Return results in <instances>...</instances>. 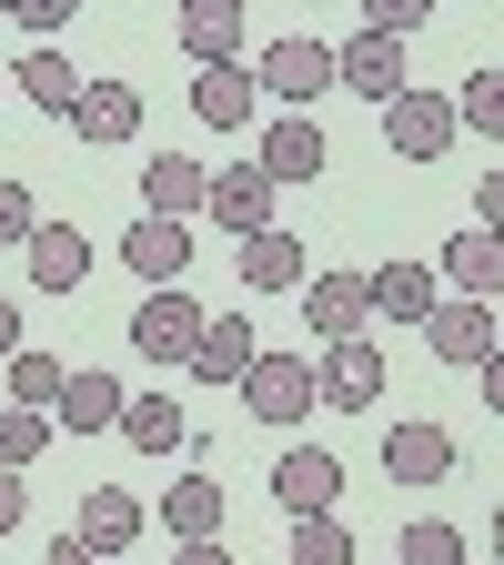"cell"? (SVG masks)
I'll return each mask as SVG.
<instances>
[{
    "label": "cell",
    "mask_w": 504,
    "mask_h": 565,
    "mask_svg": "<svg viewBox=\"0 0 504 565\" xmlns=\"http://www.w3.org/2000/svg\"><path fill=\"white\" fill-rule=\"evenodd\" d=\"M172 565H233V545H223V535H202V545H182Z\"/></svg>",
    "instance_id": "cell-38"
},
{
    "label": "cell",
    "mask_w": 504,
    "mask_h": 565,
    "mask_svg": "<svg viewBox=\"0 0 504 565\" xmlns=\"http://www.w3.org/2000/svg\"><path fill=\"white\" fill-rule=\"evenodd\" d=\"M333 82H343V92H364L374 111H384V102H404V41H384V31H353V41L333 51Z\"/></svg>",
    "instance_id": "cell-8"
},
{
    "label": "cell",
    "mask_w": 504,
    "mask_h": 565,
    "mask_svg": "<svg viewBox=\"0 0 504 565\" xmlns=\"http://www.w3.org/2000/svg\"><path fill=\"white\" fill-rule=\"evenodd\" d=\"M484 535H494V565H504V505H494V525H484Z\"/></svg>",
    "instance_id": "cell-41"
},
{
    "label": "cell",
    "mask_w": 504,
    "mask_h": 565,
    "mask_svg": "<svg viewBox=\"0 0 504 565\" xmlns=\"http://www.w3.org/2000/svg\"><path fill=\"white\" fill-rule=\"evenodd\" d=\"M71 535H82L92 555H121V545L141 535V494H121V484H82V525H71Z\"/></svg>",
    "instance_id": "cell-22"
},
{
    "label": "cell",
    "mask_w": 504,
    "mask_h": 565,
    "mask_svg": "<svg viewBox=\"0 0 504 565\" xmlns=\"http://www.w3.org/2000/svg\"><path fill=\"white\" fill-rule=\"evenodd\" d=\"M192 333H202V303L182 294V282L141 294V313H131V343L152 353V364H182V353H192Z\"/></svg>",
    "instance_id": "cell-10"
},
{
    "label": "cell",
    "mask_w": 504,
    "mask_h": 565,
    "mask_svg": "<svg viewBox=\"0 0 504 565\" xmlns=\"http://www.w3.org/2000/svg\"><path fill=\"white\" fill-rule=\"evenodd\" d=\"M182 51H192L202 71L243 61V0H192V11H182Z\"/></svg>",
    "instance_id": "cell-23"
},
{
    "label": "cell",
    "mask_w": 504,
    "mask_h": 565,
    "mask_svg": "<svg viewBox=\"0 0 504 565\" xmlns=\"http://www.w3.org/2000/svg\"><path fill=\"white\" fill-rule=\"evenodd\" d=\"M253 82H262L282 111H303V121H313V102L333 92V51H323V41H303V31H282V41L253 61Z\"/></svg>",
    "instance_id": "cell-1"
},
{
    "label": "cell",
    "mask_w": 504,
    "mask_h": 565,
    "mask_svg": "<svg viewBox=\"0 0 504 565\" xmlns=\"http://www.w3.org/2000/svg\"><path fill=\"white\" fill-rule=\"evenodd\" d=\"M121 263L152 282V294H162V282H182V263H192V223H152V212H141V223L121 233Z\"/></svg>",
    "instance_id": "cell-17"
},
{
    "label": "cell",
    "mask_w": 504,
    "mask_h": 565,
    "mask_svg": "<svg viewBox=\"0 0 504 565\" xmlns=\"http://www.w3.org/2000/svg\"><path fill=\"white\" fill-rule=\"evenodd\" d=\"M162 525H172L182 545H202V535H223V484H212V475H182V484L162 494Z\"/></svg>",
    "instance_id": "cell-26"
},
{
    "label": "cell",
    "mask_w": 504,
    "mask_h": 565,
    "mask_svg": "<svg viewBox=\"0 0 504 565\" xmlns=\"http://www.w3.org/2000/svg\"><path fill=\"white\" fill-rule=\"evenodd\" d=\"M202 202H212V162H192V152H152L141 162V212H152V223H192Z\"/></svg>",
    "instance_id": "cell-5"
},
{
    "label": "cell",
    "mask_w": 504,
    "mask_h": 565,
    "mask_svg": "<svg viewBox=\"0 0 504 565\" xmlns=\"http://www.w3.org/2000/svg\"><path fill=\"white\" fill-rule=\"evenodd\" d=\"M313 404H323V384H313L303 353H253V374H243V414L253 424H303Z\"/></svg>",
    "instance_id": "cell-2"
},
{
    "label": "cell",
    "mask_w": 504,
    "mask_h": 565,
    "mask_svg": "<svg viewBox=\"0 0 504 565\" xmlns=\"http://www.w3.org/2000/svg\"><path fill=\"white\" fill-rule=\"evenodd\" d=\"M293 565H353L343 515H293Z\"/></svg>",
    "instance_id": "cell-31"
},
{
    "label": "cell",
    "mask_w": 504,
    "mask_h": 565,
    "mask_svg": "<svg viewBox=\"0 0 504 565\" xmlns=\"http://www.w3.org/2000/svg\"><path fill=\"white\" fill-rule=\"evenodd\" d=\"M364 294H374L384 323H414V333H423V313L444 303L435 294V263H384V273H364Z\"/></svg>",
    "instance_id": "cell-20"
},
{
    "label": "cell",
    "mask_w": 504,
    "mask_h": 565,
    "mask_svg": "<svg viewBox=\"0 0 504 565\" xmlns=\"http://www.w3.org/2000/svg\"><path fill=\"white\" fill-rule=\"evenodd\" d=\"M394 565H464V525H444V515L404 525V555H394Z\"/></svg>",
    "instance_id": "cell-32"
},
{
    "label": "cell",
    "mask_w": 504,
    "mask_h": 565,
    "mask_svg": "<svg viewBox=\"0 0 504 565\" xmlns=\"http://www.w3.org/2000/svg\"><path fill=\"white\" fill-rule=\"evenodd\" d=\"M21 92H31V111L71 121V111H82V71H71L61 51H31V61H21Z\"/></svg>",
    "instance_id": "cell-27"
},
{
    "label": "cell",
    "mask_w": 504,
    "mask_h": 565,
    "mask_svg": "<svg viewBox=\"0 0 504 565\" xmlns=\"http://www.w3.org/2000/svg\"><path fill=\"white\" fill-rule=\"evenodd\" d=\"M484 404L504 414V353H494V364H484Z\"/></svg>",
    "instance_id": "cell-40"
},
{
    "label": "cell",
    "mask_w": 504,
    "mask_h": 565,
    "mask_svg": "<svg viewBox=\"0 0 504 565\" xmlns=\"http://www.w3.org/2000/svg\"><path fill=\"white\" fill-rule=\"evenodd\" d=\"M71 131L101 141V152H111V141H131V131H141V92H131V82H82V111H71Z\"/></svg>",
    "instance_id": "cell-24"
},
{
    "label": "cell",
    "mask_w": 504,
    "mask_h": 565,
    "mask_svg": "<svg viewBox=\"0 0 504 565\" xmlns=\"http://www.w3.org/2000/svg\"><path fill=\"white\" fill-rule=\"evenodd\" d=\"M313 384H323V404H333V414H364V404H384V343H374V333H353V343H323Z\"/></svg>",
    "instance_id": "cell-3"
},
{
    "label": "cell",
    "mask_w": 504,
    "mask_h": 565,
    "mask_svg": "<svg viewBox=\"0 0 504 565\" xmlns=\"http://www.w3.org/2000/svg\"><path fill=\"white\" fill-rule=\"evenodd\" d=\"M121 374H101V364H82V374H71L61 384V404H51V435H111V424H121Z\"/></svg>",
    "instance_id": "cell-12"
},
{
    "label": "cell",
    "mask_w": 504,
    "mask_h": 565,
    "mask_svg": "<svg viewBox=\"0 0 504 565\" xmlns=\"http://www.w3.org/2000/svg\"><path fill=\"white\" fill-rule=\"evenodd\" d=\"M384 141L404 162H444L454 152V102L444 92H404V102H384Z\"/></svg>",
    "instance_id": "cell-4"
},
{
    "label": "cell",
    "mask_w": 504,
    "mask_h": 565,
    "mask_svg": "<svg viewBox=\"0 0 504 565\" xmlns=\"http://www.w3.org/2000/svg\"><path fill=\"white\" fill-rule=\"evenodd\" d=\"M21 253H31V282H41V294H82V273H92V243H82V223H41Z\"/></svg>",
    "instance_id": "cell-21"
},
{
    "label": "cell",
    "mask_w": 504,
    "mask_h": 565,
    "mask_svg": "<svg viewBox=\"0 0 504 565\" xmlns=\"http://www.w3.org/2000/svg\"><path fill=\"white\" fill-rule=\"evenodd\" d=\"M21 515H31V484H21V475H11V465H0V535H11V525H21Z\"/></svg>",
    "instance_id": "cell-36"
},
{
    "label": "cell",
    "mask_w": 504,
    "mask_h": 565,
    "mask_svg": "<svg viewBox=\"0 0 504 565\" xmlns=\"http://www.w3.org/2000/svg\"><path fill=\"white\" fill-rule=\"evenodd\" d=\"M333 494H343V465L323 445H293V455L272 465V505L282 515H333Z\"/></svg>",
    "instance_id": "cell-13"
},
{
    "label": "cell",
    "mask_w": 504,
    "mask_h": 565,
    "mask_svg": "<svg viewBox=\"0 0 504 565\" xmlns=\"http://www.w3.org/2000/svg\"><path fill=\"white\" fill-rule=\"evenodd\" d=\"M21 343H31V333H21V303H0V364H11Z\"/></svg>",
    "instance_id": "cell-39"
},
{
    "label": "cell",
    "mask_w": 504,
    "mask_h": 565,
    "mask_svg": "<svg viewBox=\"0 0 504 565\" xmlns=\"http://www.w3.org/2000/svg\"><path fill=\"white\" fill-rule=\"evenodd\" d=\"M21 31H31V51H51V31L71 21V0H21V11H11Z\"/></svg>",
    "instance_id": "cell-34"
},
{
    "label": "cell",
    "mask_w": 504,
    "mask_h": 565,
    "mask_svg": "<svg viewBox=\"0 0 504 565\" xmlns=\"http://www.w3.org/2000/svg\"><path fill=\"white\" fill-rule=\"evenodd\" d=\"M61 384H71V364H61V353H41V343H21V353H11V404L51 414V404H61Z\"/></svg>",
    "instance_id": "cell-28"
},
{
    "label": "cell",
    "mask_w": 504,
    "mask_h": 565,
    "mask_svg": "<svg viewBox=\"0 0 504 565\" xmlns=\"http://www.w3.org/2000/svg\"><path fill=\"white\" fill-rule=\"evenodd\" d=\"M111 435H121L131 455H182V445H192V414H182L172 394H131V404H121V424H111Z\"/></svg>",
    "instance_id": "cell-18"
},
{
    "label": "cell",
    "mask_w": 504,
    "mask_h": 565,
    "mask_svg": "<svg viewBox=\"0 0 504 565\" xmlns=\"http://www.w3.org/2000/svg\"><path fill=\"white\" fill-rule=\"evenodd\" d=\"M233 263H243V282H253V294H303V282H313V253L282 233V223H272V233H253Z\"/></svg>",
    "instance_id": "cell-16"
},
{
    "label": "cell",
    "mask_w": 504,
    "mask_h": 565,
    "mask_svg": "<svg viewBox=\"0 0 504 565\" xmlns=\"http://www.w3.org/2000/svg\"><path fill=\"white\" fill-rule=\"evenodd\" d=\"M303 323L323 333V343H353L374 323V294H364V273H313L303 282Z\"/></svg>",
    "instance_id": "cell-11"
},
{
    "label": "cell",
    "mask_w": 504,
    "mask_h": 565,
    "mask_svg": "<svg viewBox=\"0 0 504 565\" xmlns=\"http://www.w3.org/2000/svg\"><path fill=\"white\" fill-rule=\"evenodd\" d=\"M212 223H223L233 243H253V233H272V182L253 172V162H233V172H212Z\"/></svg>",
    "instance_id": "cell-14"
},
{
    "label": "cell",
    "mask_w": 504,
    "mask_h": 565,
    "mask_svg": "<svg viewBox=\"0 0 504 565\" xmlns=\"http://www.w3.org/2000/svg\"><path fill=\"white\" fill-rule=\"evenodd\" d=\"M444 282H454L464 303H494V294H504V233H474V223H464V233L444 243Z\"/></svg>",
    "instance_id": "cell-19"
},
{
    "label": "cell",
    "mask_w": 504,
    "mask_h": 565,
    "mask_svg": "<svg viewBox=\"0 0 504 565\" xmlns=\"http://www.w3.org/2000/svg\"><path fill=\"white\" fill-rule=\"evenodd\" d=\"M423 343H435L444 353V364H494V303H435V313H423Z\"/></svg>",
    "instance_id": "cell-15"
},
{
    "label": "cell",
    "mask_w": 504,
    "mask_h": 565,
    "mask_svg": "<svg viewBox=\"0 0 504 565\" xmlns=\"http://www.w3.org/2000/svg\"><path fill=\"white\" fill-rule=\"evenodd\" d=\"M41 445H51V414L0 404V465H11V475H31V465H41Z\"/></svg>",
    "instance_id": "cell-29"
},
{
    "label": "cell",
    "mask_w": 504,
    "mask_h": 565,
    "mask_svg": "<svg viewBox=\"0 0 504 565\" xmlns=\"http://www.w3.org/2000/svg\"><path fill=\"white\" fill-rule=\"evenodd\" d=\"M253 313H202V333H192V353H182V364H192V384H243L253 374Z\"/></svg>",
    "instance_id": "cell-7"
},
{
    "label": "cell",
    "mask_w": 504,
    "mask_h": 565,
    "mask_svg": "<svg viewBox=\"0 0 504 565\" xmlns=\"http://www.w3.org/2000/svg\"><path fill=\"white\" fill-rule=\"evenodd\" d=\"M41 565H101V555H92L82 535H51V555H41Z\"/></svg>",
    "instance_id": "cell-37"
},
{
    "label": "cell",
    "mask_w": 504,
    "mask_h": 565,
    "mask_svg": "<svg viewBox=\"0 0 504 565\" xmlns=\"http://www.w3.org/2000/svg\"><path fill=\"white\" fill-rule=\"evenodd\" d=\"M474 233H504V172H474Z\"/></svg>",
    "instance_id": "cell-35"
},
{
    "label": "cell",
    "mask_w": 504,
    "mask_h": 565,
    "mask_svg": "<svg viewBox=\"0 0 504 565\" xmlns=\"http://www.w3.org/2000/svg\"><path fill=\"white\" fill-rule=\"evenodd\" d=\"M454 131H484V141H504V71H474V82H464V102H454Z\"/></svg>",
    "instance_id": "cell-30"
},
{
    "label": "cell",
    "mask_w": 504,
    "mask_h": 565,
    "mask_svg": "<svg viewBox=\"0 0 504 565\" xmlns=\"http://www.w3.org/2000/svg\"><path fill=\"white\" fill-rule=\"evenodd\" d=\"M253 102H262L253 61H223V71H202V82H192V111H202L212 131H243V121H253Z\"/></svg>",
    "instance_id": "cell-25"
},
{
    "label": "cell",
    "mask_w": 504,
    "mask_h": 565,
    "mask_svg": "<svg viewBox=\"0 0 504 565\" xmlns=\"http://www.w3.org/2000/svg\"><path fill=\"white\" fill-rule=\"evenodd\" d=\"M384 475L394 484H444L454 475V435H444L435 414H404L394 435H384Z\"/></svg>",
    "instance_id": "cell-9"
},
{
    "label": "cell",
    "mask_w": 504,
    "mask_h": 565,
    "mask_svg": "<svg viewBox=\"0 0 504 565\" xmlns=\"http://www.w3.org/2000/svg\"><path fill=\"white\" fill-rule=\"evenodd\" d=\"M41 233V212H31V192L11 182V172H0V253H11V243H31Z\"/></svg>",
    "instance_id": "cell-33"
},
{
    "label": "cell",
    "mask_w": 504,
    "mask_h": 565,
    "mask_svg": "<svg viewBox=\"0 0 504 565\" xmlns=\"http://www.w3.org/2000/svg\"><path fill=\"white\" fill-rule=\"evenodd\" d=\"M253 172L282 192V182H323V131L303 121V111H282V121H262V141H253Z\"/></svg>",
    "instance_id": "cell-6"
}]
</instances>
